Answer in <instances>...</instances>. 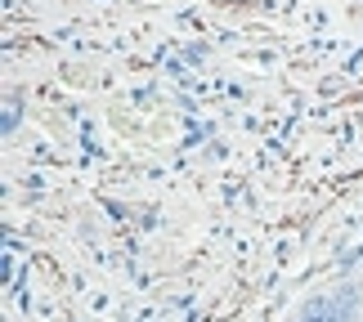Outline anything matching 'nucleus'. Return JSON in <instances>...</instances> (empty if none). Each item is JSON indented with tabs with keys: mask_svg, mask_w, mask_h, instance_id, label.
<instances>
[{
	"mask_svg": "<svg viewBox=\"0 0 363 322\" xmlns=\"http://www.w3.org/2000/svg\"><path fill=\"white\" fill-rule=\"evenodd\" d=\"M332 309H337L345 322H354L359 318V304H363V287L359 282H345V287H337V291H332Z\"/></svg>",
	"mask_w": 363,
	"mask_h": 322,
	"instance_id": "obj_1",
	"label": "nucleus"
},
{
	"mask_svg": "<svg viewBox=\"0 0 363 322\" xmlns=\"http://www.w3.org/2000/svg\"><path fill=\"white\" fill-rule=\"evenodd\" d=\"M13 125H18V108H5V134H13Z\"/></svg>",
	"mask_w": 363,
	"mask_h": 322,
	"instance_id": "obj_3",
	"label": "nucleus"
},
{
	"mask_svg": "<svg viewBox=\"0 0 363 322\" xmlns=\"http://www.w3.org/2000/svg\"><path fill=\"white\" fill-rule=\"evenodd\" d=\"M291 322H301V318H291Z\"/></svg>",
	"mask_w": 363,
	"mask_h": 322,
	"instance_id": "obj_4",
	"label": "nucleus"
},
{
	"mask_svg": "<svg viewBox=\"0 0 363 322\" xmlns=\"http://www.w3.org/2000/svg\"><path fill=\"white\" fill-rule=\"evenodd\" d=\"M301 322H345V318L332 309V300H328V296H314V300H305V304H301Z\"/></svg>",
	"mask_w": 363,
	"mask_h": 322,
	"instance_id": "obj_2",
	"label": "nucleus"
}]
</instances>
